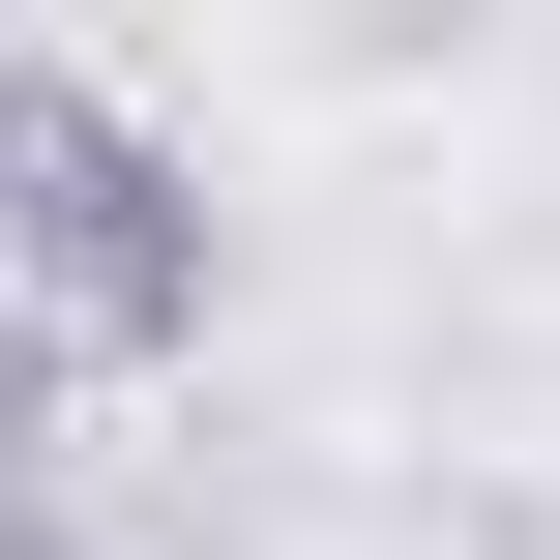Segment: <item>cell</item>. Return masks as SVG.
Masks as SVG:
<instances>
[{"mask_svg":"<svg viewBox=\"0 0 560 560\" xmlns=\"http://www.w3.org/2000/svg\"><path fill=\"white\" fill-rule=\"evenodd\" d=\"M59 502H89V472H0V560H59Z\"/></svg>","mask_w":560,"mask_h":560,"instance_id":"3957f363","label":"cell"},{"mask_svg":"<svg viewBox=\"0 0 560 560\" xmlns=\"http://www.w3.org/2000/svg\"><path fill=\"white\" fill-rule=\"evenodd\" d=\"M0 295H30L89 384H148V354L236 325V207H207V148H177L148 89L30 59V30H0Z\"/></svg>","mask_w":560,"mask_h":560,"instance_id":"6da1fadb","label":"cell"},{"mask_svg":"<svg viewBox=\"0 0 560 560\" xmlns=\"http://www.w3.org/2000/svg\"><path fill=\"white\" fill-rule=\"evenodd\" d=\"M0 472H89V354H59L30 295H0Z\"/></svg>","mask_w":560,"mask_h":560,"instance_id":"7a4b0ae2","label":"cell"}]
</instances>
